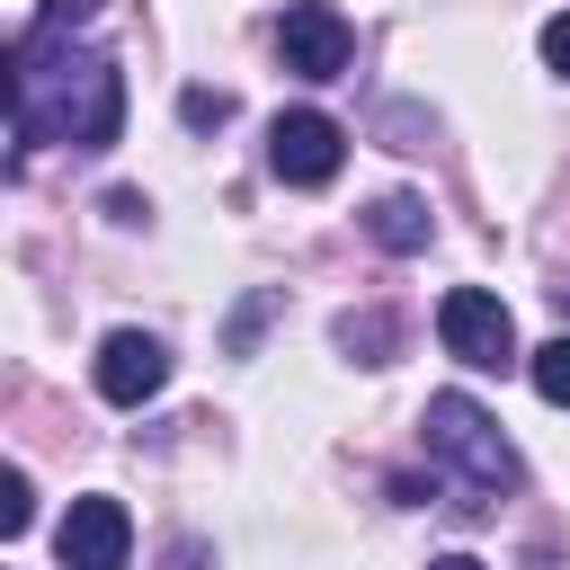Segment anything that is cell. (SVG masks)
Wrapping results in <instances>:
<instances>
[{"mask_svg": "<svg viewBox=\"0 0 570 570\" xmlns=\"http://www.w3.org/2000/svg\"><path fill=\"white\" fill-rule=\"evenodd\" d=\"M9 125H18V142L107 151L125 134V71L116 62H80V71H53V98L45 89H9Z\"/></svg>", "mask_w": 570, "mask_h": 570, "instance_id": "cell-1", "label": "cell"}, {"mask_svg": "<svg viewBox=\"0 0 570 570\" xmlns=\"http://www.w3.org/2000/svg\"><path fill=\"white\" fill-rule=\"evenodd\" d=\"M428 454L454 463L472 490H517V445L499 436V419L472 392H436L428 401Z\"/></svg>", "mask_w": 570, "mask_h": 570, "instance_id": "cell-2", "label": "cell"}, {"mask_svg": "<svg viewBox=\"0 0 570 570\" xmlns=\"http://www.w3.org/2000/svg\"><path fill=\"white\" fill-rule=\"evenodd\" d=\"M436 338H445V356H463V365H481V374L517 365V321H508V303L481 294V285H454V294L436 303Z\"/></svg>", "mask_w": 570, "mask_h": 570, "instance_id": "cell-3", "label": "cell"}, {"mask_svg": "<svg viewBox=\"0 0 570 570\" xmlns=\"http://www.w3.org/2000/svg\"><path fill=\"white\" fill-rule=\"evenodd\" d=\"M338 160H347V134H338L321 107H285V116L267 125V169H276L285 187H330Z\"/></svg>", "mask_w": 570, "mask_h": 570, "instance_id": "cell-4", "label": "cell"}, {"mask_svg": "<svg viewBox=\"0 0 570 570\" xmlns=\"http://www.w3.org/2000/svg\"><path fill=\"white\" fill-rule=\"evenodd\" d=\"M276 53H285L294 80H338L347 53H356V27H347L330 0H294V9L276 18Z\"/></svg>", "mask_w": 570, "mask_h": 570, "instance_id": "cell-5", "label": "cell"}, {"mask_svg": "<svg viewBox=\"0 0 570 570\" xmlns=\"http://www.w3.org/2000/svg\"><path fill=\"white\" fill-rule=\"evenodd\" d=\"M53 552H62V570H125V552H134L125 499H71V517L53 525Z\"/></svg>", "mask_w": 570, "mask_h": 570, "instance_id": "cell-6", "label": "cell"}, {"mask_svg": "<svg viewBox=\"0 0 570 570\" xmlns=\"http://www.w3.org/2000/svg\"><path fill=\"white\" fill-rule=\"evenodd\" d=\"M160 383H169V347H160L151 330H116V338L98 347V392H107L116 410H142Z\"/></svg>", "mask_w": 570, "mask_h": 570, "instance_id": "cell-7", "label": "cell"}, {"mask_svg": "<svg viewBox=\"0 0 570 570\" xmlns=\"http://www.w3.org/2000/svg\"><path fill=\"white\" fill-rule=\"evenodd\" d=\"M365 232H374L383 249H428V205H419V196H374V205H365Z\"/></svg>", "mask_w": 570, "mask_h": 570, "instance_id": "cell-8", "label": "cell"}, {"mask_svg": "<svg viewBox=\"0 0 570 570\" xmlns=\"http://www.w3.org/2000/svg\"><path fill=\"white\" fill-rule=\"evenodd\" d=\"M525 374H534V392H543L552 410H570V330H561V338H543V347L525 356Z\"/></svg>", "mask_w": 570, "mask_h": 570, "instance_id": "cell-9", "label": "cell"}, {"mask_svg": "<svg viewBox=\"0 0 570 570\" xmlns=\"http://www.w3.org/2000/svg\"><path fill=\"white\" fill-rule=\"evenodd\" d=\"M98 18V0H45V18L18 36V45H53V36H71V27H89Z\"/></svg>", "mask_w": 570, "mask_h": 570, "instance_id": "cell-10", "label": "cell"}, {"mask_svg": "<svg viewBox=\"0 0 570 570\" xmlns=\"http://www.w3.org/2000/svg\"><path fill=\"white\" fill-rule=\"evenodd\" d=\"M27 525H36V490H27V472H9V481H0V534L18 543Z\"/></svg>", "mask_w": 570, "mask_h": 570, "instance_id": "cell-11", "label": "cell"}, {"mask_svg": "<svg viewBox=\"0 0 570 570\" xmlns=\"http://www.w3.org/2000/svg\"><path fill=\"white\" fill-rule=\"evenodd\" d=\"M178 116H187V125H223V116H232V98H223V89H187V98H178Z\"/></svg>", "mask_w": 570, "mask_h": 570, "instance_id": "cell-12", "label": "cell"}, {"mask_svg": "<svg viewBox=\"0 0 570 570\" xmlns=\"http://www.w3.org/2000/svg\"><path fill=\"white\" fill-rule=\"evenodd\" d=\"M543 62L570 80V9H561V18H543Z\"/></svg>", "mask_w": 570, "mask_h": 570, "instance_id": "cell-13", "label": "cell"}, {"mask_svg": "<svg viewBox=\"0 0 570 570\" xmlns=\"http://www.w3.org/2000/svg\"><path fill=\"white\" fill-rule=\"evenodd\" d=\"M428 570H481V561H472V552H436Z\"/></svg>", "mask_w": 570, "mask_h": 570, "instance_id": "cell-14", "label": "cell"}]
</instances>
